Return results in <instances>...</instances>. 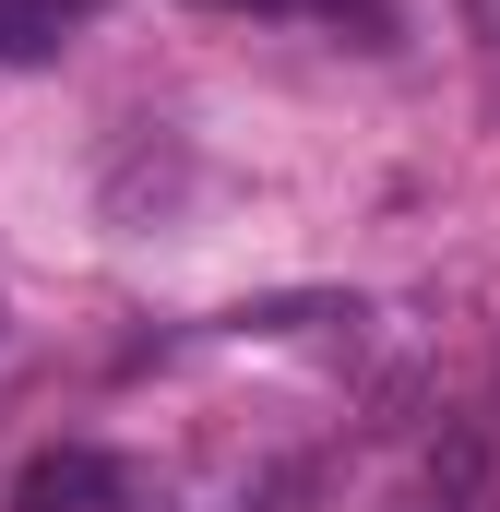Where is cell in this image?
I'll return each instance as SVG.
<instances>
[{"label":"cell","instance_id":"cell-1","mask_svg":"<svg viewBox=\"0 0 500 512\" xmlns=\"http://www.w3.org/2000/svg\"><path fill=\"white\" fill-rule=\"evenodd\" d=\"M0 512H120V465L96 441H48V453H24Z\"/></svg>","mask_w":500,"mask_h":512},{"label":"cell","instance_id":"cell-2","mask_svg":"<svg viewBox=\"0 0 500 512\" xmlns=\"http://www.w3.org/2000/svg\"><path fill=\"white\" fill-rule=\"evenodd\" d=\"M48 36H60V0H0V60H24Z\"/></svg>","mask_w":500,"mask_h":512},{"label":"cell","instance_id":"cell-3","mask_svg":"<svg viewBox=\"0 0 500 512\" xmlns=\"http://www.w3.org/2000/svg\"><path fill=\"white\" fill-rule=\"evenodd\" d=\"M215 12H346V0H215Z\"/></svg>","mask_w":500,"mask_h":512}]
</instances>
